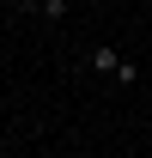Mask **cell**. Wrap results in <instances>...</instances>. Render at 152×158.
Returning <instances> with one entry per match:
<instances>
[{
  "label": "cell",
  "mask_w": 152,
  "mask_h": 158,
  "mask_svg": "<svg viewBox=\"0 0 152 158\" xmlns=\"http://www.w3.org/2000/svg\"><path fill=\"white\" fill-rule=\"evenodd\" d=\"M85 61H91V73H103V79H116V67H122V61H128V55H122V49H110V43H97V49H91V55H85Z\"/></svg>",
  "instance_id": "obj_1"
},
{
  "label": "cell",
  "mask_w": 152,
  "mask_h": 158,
  "mask_svg": "<svg viewBox=\"0 0 152 158\" xmlns=\"http://www.w3.org/2000/svg\"><path fill=\"white\" fill-rule=\"evenodd\" d=\"M134 79H140V61L128 55V61H122V67H116V85H134Z\"/></svg>",
  "instance_id": "obj_3"
},
{
  "label": "cell",
  "mask_w": 152,
  "mask_h": 158,
  "mask_svg": "<svg viewBox=\"0 0 152 158\" xmlns=\"http://www.w3.org/2000/svg\"><path fill=\"white\" fill-rule=\"evenodd\" d=\"M31 12H37V19H49V24H61L67 12H73V0H31Z\"/></svg>",
  "instance_id": "obj_2"
}]
</instances>
